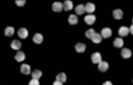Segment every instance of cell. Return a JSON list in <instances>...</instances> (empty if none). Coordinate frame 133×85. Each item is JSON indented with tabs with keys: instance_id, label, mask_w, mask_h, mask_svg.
I'll use <instances>...</instances> for the list:
<instances>
[{
	"instance_id": "obj_12",
	"label": "cell",
	"mask_w": 133,
	"mask_h": 85,
	"mask_svg": "<svg viewBox=\"0 0 133 85\" xmlns=\"http://www.w3.org/2000/svg\"><path fill=\"white\" fill-rule=\"evenodd\" d=\"M75 48L76 50L78 53H83L85 50L86 45L84 43H78L75 45Z\"/></svg>"
},
{
	"instance_id": "obj_5",
	"label": "cell",
	"mask_w": 133,
	"mask_h": 85,
	"mask_svg": "<svg viewBox=\"0 0 133 85\" xmlns=\"http://www.w3.org/2000/svg\"><path fill=\"white\" fill-rule=\"evenodd\" d=\"M17 34L18 36L21 38L25 39L28 37L29 35L28 31L26 29L22 28L18 30Z\"/></svg>"
},
{
	"instance_id": "obj_6",
	"label": "cell",
	"mask_w": 133,
	"mask_h": 85,
	"mask_svg": "<svg viewBox=\"0 0 133 85\" xmlns=\"http://www.w3.org/2000/svg\"><path fill=\"white\" fill-rule=\"evenodd\" d=\"M21 71L22 74L28 75L31 73V67L26 64H23L21 67Z\"/></svg>"
},
{
	"instance_id": "obj_18",
	"label": "cell",
	"mask_w": 133,
	"mask_h": 85,
	"mask_svg": "<svg viewBox=\"0 0 133 85\" xmlns=\"http://www.w3.org/2000/svg\"><path fill=\"white\" fill-rule=\"evenodd\" d=\"M124 44L123 39L121 38L117 37L113 42V45L116 48H120L123 47Z\"/></svg>"
},
{
	"instance_id": "obj_15",
	"label": "cell",
	"mask_w": 133,
	"mask_h": 85,
	"mask_svg": "<svg viewBox=\"0 0 133 85\" xmlns=\"http://www.w3.org/2000/svg\"><path fill=\"white\" fill-rule=\"evenodd\" d=\"M63 6L65 11H68L72 10L74 7V4L72 1L67 0L64 2Z\"/></svg>"
},
{
	"instance_id": "obj_26",
	"label": "cell",
	"mask_w": 133,
	"mask_h": 85,
	"mask_svg": "<svg viewBox=\"0 0 133 85\" xmlns=\"http://www.w3.org/2000/svg\"><path fill=\"white\" fill-rule=\"evenodd\" d=\"M26 1H15V2L18 6H24Z\"/></svg>"
},
{
	"instance_id": "obj_13",
	"label": "cell",
	"mask_w": 133,
	"mask_h": 85,
	"mask_svg": "<svg viewBox=\"0 0 133 85\" xmlns=\"http://www.w3.org/2000/svg\"><path fill=\"white\" fill-rule=\"evenodd\" d=\"M32 40L36 44H41L43 41V36L41 34L36 33L34 36Z\"/></svg>"
},
{
	"instance_id": "obj_1",
	"label": "cell",
	"mask_w": 133,
	"mask_h": 85,
	"mask_svg": "<svg viewBox=\"0 0 133 85\" xmlns=\"http://www.w3.org/2000/svg\"><path fill=\"white\" fill-rule=\"evenodd\" d=\"M91 58L92 62L95 64L99 63L102 61V59L101 54L98 52L92 54Z\"/></svg>"
},
{
	"instance_id": "obj_16",
	"label": "cell",
	"mask_w": 133,
	"mask_h": 85,
	"mask_svg": "<svg viewBox=\"0 0 133 85\" xmlns=\"http://www.w3.org/2000/svg\"><path fill=\"white\" fill-rule=\"evenodd\" d=\"M76 13L78 15H81L85 12V6L83 4H81L77 6L75 9Z\"/></svg>"
},
{
	"instance_id": "obj_3",
	"label": "cell",
	"mask_w": 133,
	"mask_h": 85,
	"mask_svg": "<svg viewBox=\"0 0 133 85\" xmlns=\"http://www.w3.org/2000/svg\"><path fill=\"white\" fill-rule=\"evenodd\" d=\"M63 8V4L61 2H55L53 4L52 9L55 12H60Z\"/></svg>"
},
{
	"instance_id": "obj_4",
	"label": "cell",
	"mask_w": 133,
	"mask_h": 85,
	"mask_svg": "<svg viewBox=\"0 0 133 85\" xmlns=\"http://www.w3.org/2000/svg\"><path fill=\"white\" fill-rule=\"evenodd\" d=\"M101 35L104 38H107L110 37L112 35L111 30L109 27H105L103 29L101 32Z\"/></svg>"
},
{
	"instance_id": "obj_8",
	"label": "cell",
	"mask_w": 133,
	"mask_h": 85,
	"mask_svg": "<svg viewBox=\"0 0 133 85\" xmlns=\"http://www.w3.org/2000/svg\"><path fill=\"white\" fill-rule=\"evenodd\" d=\"M129 32V28L124 26L121 27L118 31V34L122 37H125L127 36Z\"/></svg>"
},
{
	"instance_id": "obj_21",
	"label": "cell",
	"mask_w": 133,
	"mask_h": 85,
	"mask_svg": "<svg viewBox=\"0 0 133 85\" xmlns=\"http://www.w3.org/2000/svg\"><path fill=\"white\" fill-rule=\"evenodd\" d=\"M15 32V29L14 27H8L5 29L4 34L5 36H12Z\"/></svg>"
},
{
	"instance_id": "obj_28",
	"label": "cell",
	"mask_w": 133,
	"mask_h": 85,
	"mask_svg": "<svg viewBox=\"0 0 133 85\" xmlns=\"http://www.w3.org/2000/svg\"><path fill=\"white\" fill-rule=\"evenodd\" d=\"M103 85H112V84L111 82L110 81H107L105 82Z\"/></svg>"
},
{
	"instance_id": "obj_23",
	"label": "cell",
	"mask_w": 133,
	"mask_h": 85,
	"mask_svg": "<svg viewBox=\"0 0 133 85\" xmlns=\"http://www.w3.org/2000/svg\"><path fill=\"white\" fill-rule=\"evenodd\" d=\"M42 75V73L41 70H34L32 74V78L37 79H40Z\"/></svg>"
},
{
	"instance_id": "obj_19",
	"label": "cell",
	"mask_w": 133,
	"mask_h": 85,
	"mask_svg": "<svg viewBox=\"0 0 133 85\" xmlns=\"http://www.w3.org/2000/svg\"><path fill=\"white\" fill-rule=\"evenodd\" d=\"M91 40L92 42L95 44H99L102 41V37L99 34L96 32Z\"/></svg>"
},
{
	"instance_id": "obj_10",
	"label": "cell",
	"mask_w": 133,
	"mask_h": 85,
	"mask_svg": "<svg viewBox=\"0 0 133 85\" xmlns=\"http://www.w3.org/2000/svg\"><path fill=\"white\" fill-rule=\"evenodd\" d=\"M113 17L115 19H121L123 17V13L122 10L119 9H116L113 12Z\"/></svg>"
},
{
	"instance_id": "obj_17",
	"label": "cell",
	"mask_w": 133,
	"mask_h": 85,
	"mask_svg": "<svg viewBox=\"0 0 133 85\" xmlns=\"http://www.w3.org/2000/svg\"><path fill=\"white\" fill-rule=\"evenodd\" d=\"M10 46L13 49L19 50L22 47V44L19 40H14L12 42Z\"/></svg>"
},
{
	"instance_id": "obj_14",
	"label": "cell",
	"mask_w": 133,
	"mask_h": 85,
	"mask_svg": "<svg viewBox=\"0 0 133 85\" xmlns=\"http://www.w3.org/2000/svg\"><path fill=\"white\" fill-rule=\"evenodd\" d=\"M14 58L18 62H21L24 61L25 58V55L24 52L22 51H19L17 52L16 54L14 57Z\"/></svg>"
},
{
	"instance_id": "obj_7",
	"label": "cell",
	"mask_w": 133,
	"mask_h": 85,
	"mask_svg": "<svg viewBox=\"0 0 133 85\" xmlns=\"http://www.w3.org/2000/svg\"><path fill=\"white\" fill-rule=\"evenodd\" d=\"M109 64L106 61H101L98 63V69L100 71L104 72L106 71L109 69Z\"/></svg>"
},
{
	"instance_id": "obj_27",
	"label": "cell",
	"mask_w": 133,
	"mask_h": 85,
	"mask_svg": "<svg viewBox=\"0 0 133 85\" xmlns=\"http://www.w3.org/2000/svg\"><path fill=\"white\" fill-rule=\"evenodd\" d=\"M53 84L54 85H63V83L59 82V81L56 80L53 83Z\"/></svg>"
},
{
	"instance_id": "obj_11",
	"label": "cell",
	"mask_w": 133,
	"mask_h": 85,
	"mask_svg": "<svg viewBox=\"0 0 133 85\" xmlns=\"http://www.w3.org/2000/svg\"><path fill=\"white\" fill-rule=\"evenodd\" d=\"M85 11L88 14L93 13L96 10V6L94 3L88 2L86 4L85 6Z\"/></svg>"
},
{
	"instance_id": "obj_25",
	"label": "cell",
	"mask_w": 133,
	"mask_h": 85,
	"mask_svg": "<svg viewBox=\"0 0 133 85\" xmlns=\"http://www.w3.org/2000/svg\"><path fill=\"white\" fill-rule=\"evenodd\" d=\"M39 82L38 79L33 78L30 81L29 85H39Z\"/></svg>"
},
{
	"instance_id": "obj_24",
	"label": "cell",
	"mask_w": 133,
	"mask_h": 85,
	"mask_svg": "<svg viewBox=\"0 0 133 85\" xmlns=\"http://www.w3.org/2000/svg\"><path fill=\"white\" fill-rule=\"evenodd\" d=\"M95 33V30L91 28L86 31L85 35L87 38L91 40Z\"/></svg>"
},
{
	"instance_id": "obj_29",
	"label": "cell",
	"mask_w": 133,
	"mask_h": 85,
	"mask_svg": "<svg viewBox=\"0 0 133 85\" xmlns=\"http://www.w3.org/2000/svg\"><path fill=\"white\" fill-rule=\"evenodd\" d=\"M129 31L130 32H131V33L132 34V35H133V25H131V27H130V28H129Z\"/></svg>"
},
{
	"instance_id": "obj_20",
	"label": "cell",
	"mask_w": 133,
	"mask_h": 85,
	"mask_svg": "<svg viewBox=\"0 0 133 85\" xmlns=\"http://www.w3.org/2000/svg\"><path fill=\"white\" fill-rule=\"evenodd\" d=\"M69 23L71 25H75L78 23V18L77 16L74 14H71L69 16Z\"/></svg>"
},
{
	"instance_id": "obj_9",
	"label": "cell",
	"mask_w": 133,
	"mask_h": 85,
	"mask_svg": "<svg viewBox=\"0 0 133 85\" xmlns=\"http://www.w3.org/2000/svg\"><path fill=\"white\" fill-rule=\"evenodd\" d=\"M121 55L124 58L127 59L130 58L132 56V52L128 48H124L121 51Z\"/></svg>"
},
{
	"instance_id": "obj_2",
	"label": "cell",
	"mask_w": 133,
	"mask_h": 85,
	"mask_svg": "<svg viewBox=\"0 0 133 85\" xmlns=\"http://www.w3.org/2000/svg\"><path fill=\"white\" fill-rule=\"evenodd\" d=\"M84 21L87 24L91 25L95 23L96 19V16L92 14H89L86 15L84 18Z\"/></svg>"
},
{
	"instance_id": "obj_22",
	"label": "cell",
	"mask_w": 133,
	"mask_h": 85,
	"mask_svg": "<svg viewBox=\"0 0 133 85\" xmlns=\"http://www.w3.org/2000/svg\"><path fill=\"white\" fill-rule=\"evenodd\" d=\"M56 79L62 83H65L66 80V74L64 73H59L56 77Z\"/></svg>"
}]
</instances>
